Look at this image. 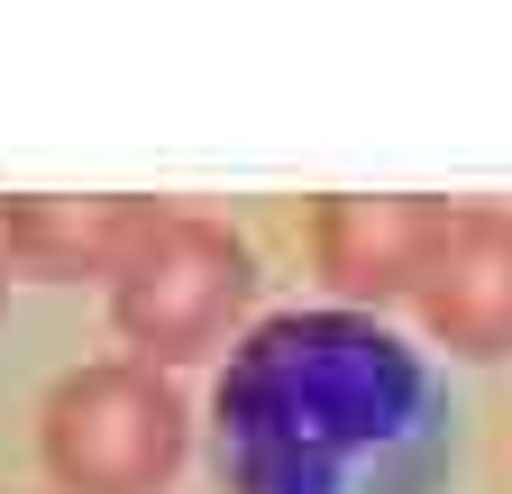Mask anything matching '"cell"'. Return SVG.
I'll list each match as a JSON object with an SVG mask.
<instances>
[{
	"mask_svg": "<svg viewBox=\"0 0 512 494\" xmlns=\"http://www.w3.org/2000/svg\"><path fill=\"white\" fill-rule=\"evenodd\" d=\"M10 275H19V266H10V247H0V293H10Z\"/></svg>",
	"mask_w": 512,
	"mask_h": 494,
	"instance_id": "52a82bcc",
	"label": "cell"
},
{
	"mask_svg": "<svg viewBox=\"0 0 512 494\" xmlns=\"http://www.w3.org/2000/svg\"><path fill=\"white\" fill-rule=\"evenodd\" d=\"M183 394L165 366L138 357H92L55 376L37 412V458L55 494H165L183 467Z\"/></svg>",
	"mask_w": 512,
	"mask_h": 494,
	"instance_id": "7a4b0ae2",
	"label": "cell"
},
{
	"mask_svg": "<svg viewBox=\"0 0 512 494\" xmlns=\"http://www.w3.org/2000/svg\"><path fill=\"white\" fill-rule=\"evenodd\" d=\"M439 229H448V202H421V193H330L311 211V257L348 312L412 302Z\"/></svg>",
	"mask_w": 512,
	"mask_h": 494,
	"instance_id": "5b68a950",
	"label": "cell"
},
{
	"mask_svg": "<svg viewBox=\"0 0 512 494\" xmlns=\"http://www.w3.org/2000/svg\"><path fill=\"white\" fill-rule=\"evenodd\" d=\"M256 293V257L229 220L202 211H156L147 238L110 275V330L138 366H192L229 339V321Z\"/></svg>",
	"mask_w": 512,
	"mask_h": 494,
	"instance_id": "3957f363",
	"label": "cell"
},
{
	"mask_svg": "<svg viewBox=\"0 0 512 494\" xmlns=\"http://www.w3.org/2000/svg\"><path fill=\"white\" fill-rule=\"evenodd\" d=\"M412 312H421V330L448 357H467V366L512 357V211L448 202V229L430 247L421 284H412Z\"/></svg>",
	"mask_w": 512,
	"mask_h": 494,
	"instance_id": "277c9868",
	"label": "cell"
},
{
	"mask_svg": "<svg viewBox=\"0 0 512 494\" xmlns=\"http://www.w3.org/2000/svg\"><path fill=\"white\" fill-rule=\"evenodd\" d=\"M229 494H430L448 467V403L430 357L375 312H266L229 339L211 385Z\"/></svg>",
	"mask_w": 512,
	"mask_h": 494,
	"instance_id": "6da1fadb",
	"label": "cell"
},
{
	"mask_svg": "<svg viewBox=\"0 0 512 494\" xmlns=\"http://www.w3.org/2000/svg\"><path fill=\"white\" fill-rule=\"evenodd\" d=\"M165 202H128V193H101V202H64V193H19L0 202V247H10L19 275H46V284H83V275H119V257L147 238Z\"/></svg>",
	"mask_w": 512,
	"mask_h": 494,
	"instance_id": "8992f818",
	"label": "cell"
}]
</instances>
